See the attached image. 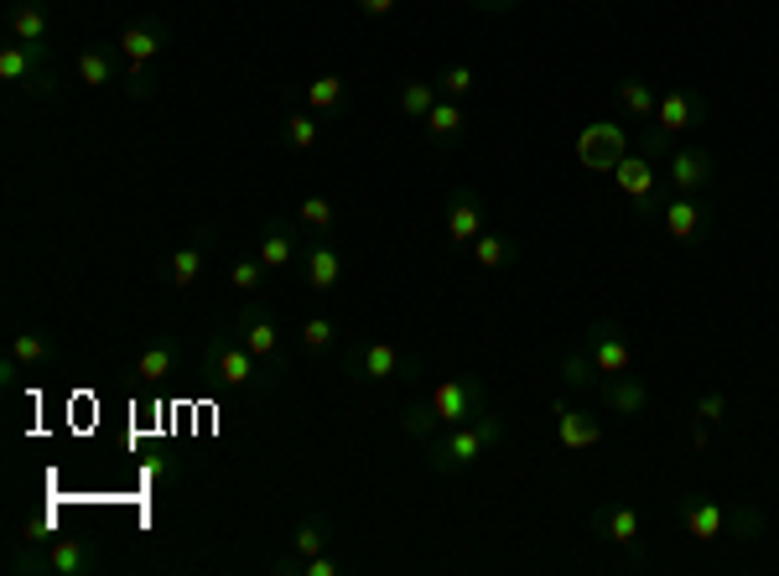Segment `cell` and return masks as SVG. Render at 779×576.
I'll list each match as a JSON object with an SVG mask.
<instances>
[{
  "mask_svg": "<svg viewBox=\"0 0 779 576\" xmlns=\"http://www.w3.org/2000/svg\"><path fill=\"white\" fill-rule=\"evenodd\" d=\"M582 348L593 354L598 374H629V369H634V348H629L624 327L613 323V317H593V323H588V338H582Z\"/></svg>",
  "mask_w": 779,
  "mask_h": 576,
  "instance_id": "8fae6325",
  "label": "cell"
},
{
  "mask_svg": "<svg viewBox=\"0 0 779 576\" xmlns=\"http://www.w3.org/2000/svg\"><path fill=\"white\" fill-rule=\"evenodd\" d=\"M655 167H661V161H650L644 151L624 156V161L613 167V182H619V192H624L629 203H634V219H644V223L661 219L665 198H671V192L661 187V177H655Z\"/></svg>",
  "mask_w": 779,
  "mask_h": 576,
  "instance_id": "277c9868",
  "label": "cell"
},
{
  "mask_svg": "<svg viewBox=\"0 0 779 576\" xmlns=\"http://www.w3.org/2000/svg\"><path fill=\"white\" fill-rule=\"evenodd\" d=\"M297 219H302L307 229H312V234H328V229H333V203L312 192V198H302V208H297Z\"/></svg>",
  "mask_w": 779,
  "mask_h": 576,
  "instance_id": "f35d334b",
  "label": "cell"
},
{
  "mask_svg": "<svg viewBox=\"0 0 779 576\" xmlns=\"http://www.w3.org/2000/svg\"><path fill=\"white\" fill-rule=\"evenodd\" d=\"M401 374H422V358L406 354L401 343L390 338H359L343 348V379H354V385H390V379H401Z\"/></svg>",
  "mask_w": 779,
  "mask_h": 576,
  "instance_id": "7a4b0ae2",
  "label": "cell"
},
{
  "mask_svg": "<svg viewBox=\"0 0 779 576\" xmlns=\"http://www.w3.org/2000/svg\"><path fill=\"white\" fill-rule=\"evenodd\" d=\"M422 125H426V136H432V146H437V151H453V146L463 140V130H468V109H463L458 100H437V104H432V115H426Z\"/></svg>",
  "mask_w": 779,
  "mask_h": 576,
  "instance_id": "cb8c5ba5",
  "label": "cell"
},
{
  "mask_svg": "<svg viewBox=\"0 0 779 576\" xmlns=\"http://www.w3.org/2000/svg\"><path fill=\"white\" fill-rule=\"evenodd\" d=\"M474 260H478V271H505V265H520L526 250H520V239H509V234H478Z\"/></svg>",
  "mask_w": 779,
  "mask_h": 576,
  "instance_id": "484cf974",
  "label": "cell"
},
{
  "mask_svg": "<svg viewBox=\"0 0 779 576\" xmlns=\"http://www.w3.org/2000/svg\"><path fill=\"white\" fill-rule=\"evenodd\" d=\"M328 541H333V520L328 514H307L302 525H297V535H291V551H297V561H312L328 551ZM297 561H291L287 572H297Z\"/></svg>",
  "mask_w": 779,
  "mask_h": 576,
  "instance_id": "4316f807",
  "label": "cell"
},
{
  "mask_svg": "<svg viewBox=\"0 0 779 576\" xmlns=\"http://www.w3.org/2000/svg\"><path fill=\"white\" fill-rule=\"evenodd\" d=\"M640 151L650 156V161H665V156H671V136H665L661 125H640Z\"/></svg>",
  "mask_w": 779,
  "mask_h": 576,
  "instance_id": "60d3db41",
  "label": "cell"
},
{
  "mask_svg": "<svg viewBox=\"0 0 779 576\" xmlns=\"http://www.w3.org/2000/svg\"><path fill=\"white\" fill-rule=\"evenodd\" d=\"M619 104H624V115L634 119V125H655V109H661L655 84H644V78H624V84H619Z\"/></svg>",
  "mask_w": 779,
  "mask_h": 576,
  "instance_id": "83f0119b",
  "label": "cell"
},
{
  "mask_svg": "<svg viewBox=\"0 0 779 576\" xmlns=\"http://www.w3.org/2000/svg\"><path fill=\"white\" fill-rule=\"evenodd\" d=\"M11 358H17L21 369H42L52 358V343L42 338V333H17V338H11Z\"/></svg>",
  "mask_w": 779,
  "mask_h": 576,
  "instance_id": "d590c367",
  "label": "cell"
},
{
  "mask_svg": "<svg viewBox=\"0 0 779 576\" xmlns=\"http://www.w3.org/2000/svg\"><path fill=\"white\" fill-rule=\"evenodd\" d=\"M401 431H406L411 441H432L442 431L437 421V406H432V395H422V400H411L406 410H401Z\"/></svg>",
  "mask_w": 779,
  "mask_h": 576,
  "instance_id": "1f68e13d",
  "label": "cell"
},
{
  "mask_svg": "<svg viewBox=\"0 0 779 576\" xmlns=\"http://www.w3.org/2000/svg\"><path fill=\"white\" fill-rule=\"evenodd\" d=\"M333 338H339V327L328 323V317H307V323H302V348H307V354H328Z\"/></svg>",
  "mask_w": 779,
  "mask_h": 576,
  "instance_id": "ab89813d",
  "label": "cell"
},
{
  "mask_svg": "<svg viewBox=\"0 0 779 576\" xmlns=\"http://www.w3.org/2000/svg\"><path fill=\"white\" fill-rule=\"evenodd\" d=\"M281 140H287L291 151H312L322 140V119L312 115V109H302V115H287L281 119Z\"/></svg>",
  "mask_w": 779,
  "mask_h": 576,
  "instance_id": "d6a6232c",
  "label": "cell"
},
{
  "mask_svg": "<svg viewBox=\"0 0 779 576\" xmlns=\"http://www.w3.org/2000/svg\"><path fill=\"white\" fill-rule=\"evenodd\" d=\"M167 42H172V27L167 21H156V17L131 21V27L115 36L120 63H125V69H146V63H156V57L167 52Z\"/></svg>",
  "mask_w": 779,
  "mask_h": 576,
  "instance_id": "30bf717a",
  "label": "cell"
},
{
  "mask_svg": "<svg viewBox=\"0 0 779 576\" xmlns=\"http://www.w3.org/2000/svg\"><path fill=\"white\" fill-rule=\"evenodd\" d=\"M707 119V100L686 84H671L661 94V109H655V125H661L665 136H681V130H696Z\"/></svg>",
  "mask_w": 779,
  "mask_h": 576,
  "instance_id": "5bb4252c",
  "label": "cell"
},
{
  "mask_svg": "<svg viewBox=\"0 0 779 576\" xmlns=\"http://www.w3.org/2000/svg\"><path fill=\"white\" fill-rule=\"evenodd\" d=\"M474 69H468V63H453V69H442L437 73V94L442 100H463V94H474Z\"/></svg>",
  "mask_w": 779,
  "mask_h": 576,
  "instance_id": "74e56055",
  "label": "cell"
},
{
  "mask_svg": "<svg viewBox=\"0 0 779 576\" xmlns=\"http://www.w3.org/2000/svg\"><path fill=\"white\" fill-rule=\"evenodd\" d=\"M432 406H437L442 426H463L489 410V390H484L478 374H453V379H442L437 390H432Z\"/></svg>",
  "mask_w": 779,
  "mask_h": 576,
  "instance_id": "8992f818",
  "label": "cell"
},
{
  "mask_svg": "<svg viewBox=\"0 0 779 576\" xmlns=\"http://www.w3.org/2000/svg\"><path fill=\"white\" fill-rule=\"evenodd\" d=\"M0 78L6 84L27 88L37 100H48L52 88H58V63H52V42H6L0 48Z\"/></svg>",
  "mask_w": 779,
  "mask_h": 576,
  "instance_id": "3957f363",
  "label": "cell"
},
{
  "mask_svg": "<svg viewBox=\"0 0 779 576\" xmlns=\"http://www.w3.org/2000/svg\"><path fill=\"white\" fill-rule=\"evenodd\" d=\"M208 244H214V229H198V239H187V244L172 250V260H167L172 291H193V286H198V275H204V265H208Z\"/></svg>",
  "mask_w": 779,
  "mask_h": 576,
  "instance_id": "44dd1931",
  "label": "cell"
},
{
  "mask_svg": "<svg viewBox=\"0 0 779 576\" xmlns=\"http://www.w3.org/2000/svg\"><path fill=\"white\" fill-rule=\"evenodd\" d=\"M598 395H603V406L619 416V421H634L650 410V385H644V374H603L598 379Z\"/></svg>",
  "mask_w": 779,
  "mask_h": 576,
  "instance_id": "9a60e30c",
  "label": "cell"
},
{
  "mask_svg": "<svg viewBox=\"0 0 779 576\" xmlns=\"http://www.w3.org/2000/svg\"><path fill=\"white\" fill-rule=\"evenodd\" d=\"M235 333H239V343L260 358V364H276V358H281V323H276L266 306H245V312H239V323H235Z\"/></svg>",
  "mask_w": 779,
  "mask_h": 576,
  "instance_id": "ac0fdd59",
  "label": "cell"
},
{
  "mask_svg": "<svg viewBox=\"0 0 779 576\" xmlns=\"http://www.w3.org/2000/svg\"><path fill=\"white\" fill-rule=\"evenodd\" d=\"M339 104H343V78H339V73H322V78L307 84V109H312V115H333Z\"/></svg>",
  "mask_w": 779,
  "mask_h": 576,
  "instance_id": "836d02e7",
  "label": "cell"
},
{
  "mask_svg": "<svg viewBox=\"0 0 779 576\" xmlns=\"http://www.w3.org/2000/svg\"><path fill=\"white\" fill-rule=\"evenodd\" d=\"M6 21H11V36H17V42H52V11H48V0H17Z\"/></svg>",
  "mask_w": 779,
  "mask_h": 576,
  "instance_id": "d4e9b609",
  "label": "cell"
},
{
  "mask_svg": "<svg viewBox=\"0 0 779 576\" xmlns=\"http://www.w3.org/2000/svg\"><path fill=\"white\" fill-rule=\"evenodd\" d=\"M255 254H260V265H266L271 275H281L291 260H297V244H291V234L281 229V223H266V234H260Z\"/></svg>",
  "mask_w": 779,
  "mask_h": 576,
  "instance_id": "f1b7e54d",
  "label": "cell"
},
{
  "mask_svg": "<svg viewBox=\"0 0 779 576\" xmlns=\"http://www.w3.org/2000/svg\"><path fill=\"white\" fill-rule=\"evenodd\" d=\"M73 69H79V84H84V88H110L120 73H125V63H120L115 42H94V48L79 52V63H73Z\"/></svg>",
  "mask_w": 779,
  "mask_h": 576,
  "instance_id": "7402d4cb",
  "label": "cell"
},
{
  "mask_svg": "<svg viewBox=\"0 0 779 576\" xmlns=\"http://www.w3.org/2000/svg\"><path fill=\"white\" fill-rule=\"evenodd\" d=\"M723 416H728V395H702V400H696V421L717 426Z\"/></svg>",
  "mask_w": 779,
  "mask_h": 576,
  "instance_id": "b9f144b4",
  "label": "cell"
},
{
  "mask_svg": "<svg viewBox=\"0 0 779 576\" xmlns=\"http://www.w3.org/2000/svg\"><path fill=\"white\" fill-rule=\"evenodd\" d=\"M603 416L598 410H582L572 406V400H557V441L567 447V452H593V447H603Z\"/></svg>",
  "mask_w": 779,
  "mask_h": 576,
  "instance_id": "7c38bea8",
  "label": "cell"
},
{
  "mask_svg": "<svg viewBox=\"0 0 779 576\" xmlns=\"http://www.w3.org/2000/svg\"><path fill=\"white\" fill-rule=\"evenodd\" d=\"M665 177H671V192H702L717 177V161L702 146H676V151L665 156Z\"/></svg>",
  "mask_w": 779,
  "mask_h": 576,
  "instance_id": "e0dca14e",
  "label": "cell"
},
{
  "mask_svg": "<svg viewBox=\"0 0 779 576\" xmlns=\"http://www.w3.org/2000/svg\"><path fill=\"white\" fill-rule=\"evenodd\" d=\"M557 369H561V379H567L572 390H598V379H603L588 348H567V354L557 358Z\"/></svg>",
  "mask_w": 779,
  "mask_h": 576,
  "instance_id": "4dcf8cb0",
  "label": "cell"
},
{
  "mask_svg": "<svg viewBox=\"0 0 779 576\" xmlns=\"http://www.w3.org/2000/svg\"><path fill=\"white\" fill-rule=\"evenodd\" d=\"M468 6H474V11H484V17H509L520 0H468Z\"/></svg>",
  "mask_w": 779,
  "mask_h": 576,
  "instance_id": "f6af8a7d",
  "label": "cell"
},
{
  "mask_svg": "<svg viewBox=\"0 0 779 576\" xmlns=\"http://www.w3.org/2000/svg\"><path fill=\"white\" fill-rule=\"evenodd\" d=\"M661 229L671 244H702L712 234V208L696 192H671L661 208Z\"/></svg>",
  "mask_w": 779,
  "mask_h": 576,
  "instance_id": "9c48e42d",
  "label": "cell"
},
{
  "mask_svg": "<svg viewBox=\"0 0 779 576\" xmlns=\"http://www.w3.org/2000/svg\"><path fill=\"white\" fill-rule=\"evenodd\" d=\"M100 566V556H94V545L89 541H73V535H58V541H48V576H84Z\"/></svg>",
  "mask_w": 779,
  "mask_h": 576,
  "instance_id": "603a6c76",
  "label": "cell"
},
{
  "mask_svg": "<svg viewBox=\"0 0 779 576\" xmlns=\"http://www.w3.org/2000/svg\"><path fill=\"white\" fill-rule=\"evenodd\" d=\"M204 374L219 390H245V385H255V374H260V358L239 343V333H219L204 354Z\"/></svg>",
  "mask_w": 779,
  "mask_h": 576,
  "instance_id": "5b68a950",
  "label": "cell"
},
{
  "mask_svg": "<svg viewBox=\"0 0 779 576\" xmlns=\"http://www.w3.org/2000/svg\"><path fill=\"white\" fill-rule=\"evenodd\" d=\"M266 265H260V254H245V260H235V271H229V286L239 291V296H255V291L266 286Z\"/></svg>",
  "mask_w": 779,
  "mask_h": 576,
  "instance_id": "8d00e7d4",
  "label": "cell"
},
{
  "mask_svg": "<svg viewBox=\"0 0 779 576\" xmlns=\"http://www.w3.org/2000/svg\"><path fill=\"white\" fill-rule=\"evenodd\" d=\"M437 100H442L437 78H406V84H401V94H395V104H401V115H406V119H426Z\"/></svg>",
  "mask_w": 779,
  "mask_h": 576,
  "instance_id": "f546056e",
  "label": "cell"
},
{
  "mask_svg": "<svg viewBox=\"0 0 779 576\" xmlns=\"http://www.w3.org/2000/svg\"><path fill=\"white\" fill-rule=\"evenodd\" d=\"M624 156H629V130H624V125H613V119H593V125H582V136H577V161H582L588 171H613Z\"/></svg>",
  "mask_w": 779,
  "mask_h": 576,
  "instance_id": "ba28073f",
  "label": "cell"
},
{
  "mask_svg": "<svg viewBox=\"0 0 779 576\" xmlns=\"http://www.w3.org/2000/svg\"><path fill=\"white\" fill-rule=\"evenodd\" d=\"M131 374H136L141 385H167V379H177V374H183V343H177V338H156L152 348H141V354H136Z\"/></svg>",
  "mask_w": 779,
  "mask_h": 576,
  "instance_id": "ffe728a7",
  "label": "cell"
},
{
  "mask_svg": "<svg viewBox=\"0 0 779 576\" xmlns=\"http://www.w3.org/2000/svg\"><path fill=\"white\" fill-rule=\"evenodd\" d=\"M297 572H302V576H339V561H333V556H312V561H297Z\"/></svg>",
  "mask_w": 779,
  "mask_h": 576,
  "instance_id": "ee69618b",
  "label": "cell"
},
{
  "mask_svg": "<svg viewBox=\"0 0 779 576\" xmlns=\"http://www.w3.org/2000/svg\"><path fill=\"white\" fill-rule=\"evenodd\" d=\"M499 441H505V416H494V410H484V416H474L463 426H442L437 437L426 441V473L458 478L478 458H489Z\"/></svg>",
  "mask_w": 779,
  "mask_h": 576,
  "instance_id": "6da1fadb",
  "label": "cell"
},
{
  "mask_svg": "<svg viewBox=\"0 0 779 576\" xmlns=\"http://www.w3.org/2000/svg\"><path fill=\"white\" fill-rule=\"evenodd\" d=\"M728 535L733 541H744V545H754V541H764V514L754 504H728Z\"/></svg>",
  "mask_w": 779,
  "mask_h": 576,
  "instance_id": "e575fe53",
  "label": "cell"
},
{
  "mask_svg": "<svg viewBox=\"0 0 779 576\" xmlns=\"http://www.w3.org/2000/svg\"><path fill=\"white\" fill-rule=\"evenodd\" d=\"M484 234V198L474 187H453L447 192V244L474 250V239Z\"/></svg>",
  "mask_w": 779,
  "mask_h": 576,
  "instance_id": "4fadbf2b",
  "label": "cell"
},
{
  "mask_svg": "<svg viewBox=\"0 0 779 576\" xmlns=\"http://www.w3.org/2000/svg\"><path fill=\"white\" fill-rule=\"evenodd\" d=\"M343 281V250L328 234H318L302 250V286L307 291H333Z\"/></svg>",
  "mask_w": 779,
  "mask_h": 576,
  "instance_id": "d6986e66",
  "label": "cell"
},
{
  "mask_svg": "<svg viewBox=\"0 0 779 576\" xmlns=\"http://www.w3.org/2000/svg\"><path fill=\"white\" fill-rule=\"evenodd\" d=\"M588 525H593V535L603 545H619V551H629L634 561L644 556V520L634 504H598L593 514H588Z\"/></svg>",
  "mask_w": 779,
  "mask_h": 576,
  "instance_id": "52a82bcc",
  "label": "cell"
},
{
  "mask_svg": "<svg viewBox=\"0 0 779 576\" xmlns=\"http://www.w3.org/2000/svg\"><path fill=\"white\" fill-rule=\"evenodd\" d=\"M354 6H359V17H370V21H380V17L395 11V0H354Z\"/></svg>",
  "mask_w": 779,
  "mask_h": 576,
  "instance_id": "bcb514c9",
  "label": "cell"
},
{
  "mask_svg": "<svg viewBox=\"0 0 779 576\" xmlns=\"http://www.w3.org/2000/svg\"><path fill=\"white\" fill-rule=\"evenodd\" d=\"M120 78H125V94H131V100H146V94H152V63H146V69H125Z\"/></svg>",
  "mask_w": 779,
  "mask_h": 576,
  "instance_id": "7bdbcfd3",
  "label": "cell"
},
{
  "mask_svg": "<svg viewBox=\"0 0 779 576\" xmlns=\"http://www.w3.org/2000/svg\"><path fill=\"white\" fill-rule=\"evenodd\" d=\"M681 525H686V535L696 545H717L728 535V509L717 499H707V493H686L681 499Z\"/></svg>",
  "mask_w": 779,
  "mask_h": 576,
  "instance_id": "2e32d148",
  "label": "cell"
}]
</instances>
